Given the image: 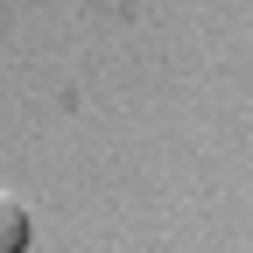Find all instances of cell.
<instances>
[{"instance_id":"cell-1","label":"cell","mask_w":253,"mask_h":253,"mask_svg":"<svg viewBox=\"0 0 253 253\" xmlns=\"http://www.w3.org/2000/svg\"><path fill=\"white\" fill-rule=\"evenodd\" d=\"M28 246V211L14 197H0V253H21Z\"/></svg>"}]
</instances>
